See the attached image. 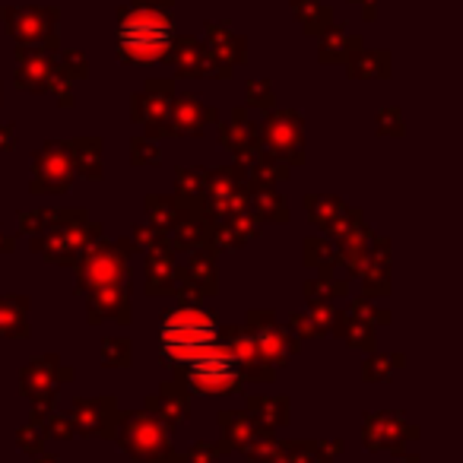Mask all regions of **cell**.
I'll list each match as a JSON object with an SVG mask.
<instances>
[{
	"mask_svg": "<svg viewBox=\"0 0 463 463\" xmlns=\"http://www.w3.org/2000/svg\"><path fill=\"white\" fill-rule=\"evenodd\" d=\"M355 48H359V42L349 39V35L343 33V29H336V33H330L327 39H324L321 61H324V64H330V61H346V54L355 52Z\"/></svg>",
	"mask_w": 463,
	"mask_h": 463,
	"instance_id": "cell-7",
	"label": "cell"
},
{
	"mask_svg": "<svg viewBox=\"0 0 463 463\" xmlns=\"http://www.w3.org/2000/svg\"><path fill=\"white\" fill-rule=\"evenodd\" d=\"M175 61H178V67L187 73V77H200L203 71H210V54H206V48L194 39L178 42V48H175Z\"/></svg>",
	"mask_w": 463,
	"mask_h": 463,
	"instance_id": "cell-4",
	"label": "cell"
},
{
	"mask_svg": "<svg viewBox=\"0 0 463 463\" xmlns=\"http://www.w3.org/2000/svg\"><path fill=\"white\" fill-rule=\"evenodd\" d=\"M349 71H353V77H387V71H391V58H387L384 52H365L353 61Z\"/></svg>",
	"mask_w": 463,
	"mask_h": 463,
	"instance_id": "cell-6",
	"label": "cell"
},
{
	"mask_svg": "<svg viewBox=\"0 0 463 463\" xmlns=\"http://www.w3.org/2000/svg\"><path fill=\"white\" fill-rule=\"evenodd\" d=\"M61 67H64L67 77H86V58L80 52H71L64 54V61H61Z\"/></svg>",
	"mask_w": 463,
	"mask_h": 463,
	"instance_id": "cell-8",
	"label": "cell"
},
{
	"mask_svg": "<svg viewBox=\"0 0 463 463\" xmlns=\"http://www.w3.org/2000/svg\"><path fill=\"white\" fill-rule=\"evenodd\" d=\"M140 7H156V10H165V7H172V0H137Z\"/></svg>",
	"mask_w": 463,
	"mask_h": 463,
	"instance_id": "cell-10",
	"label": "cell"
},
{
	"mask_svg": "<svg viewBox=\"0 0 463 463\" xmlns=\"http://www.w3.org/2000/svg\"><path fill=\"white\" fill-rule=\"evenodd\" d=\"M172 48V20L165 10L128 7L118 14V54L128 64H153Z\"/></svg>",
	"mask_w": 463,
	"mask_h": 463,
	"instance_id": "cell-1",
	"label": "cell"
},
{
	"mask_svg": "<svg viewBox=\"0 0 463 463\" xmlns=\"http://www.w3.org/2000/svg\"><path fill=\"white\" fill-rule=\"evenodd\" d=\"M54 20H58V10H4V23L10 33L33 45H54Z\"/></svg>",
	"mask_w": 463,
	"mask_h": 463,
	"instance_id": "cell-3",
	"label": "cell"
},
{
	"mask_svg": "<svg viewBox=\"0 0 463 463\" xmlns=\"http://www.w3.org/2000/svg\"><path fill=\"white\" fill-rule=\"evenodd\" d=\"M292 10L302 20L305 33H321V29L330 26V10L324 7L321 0H292Z\"/></svg>",
	"mask_w": 463,
	"mask_h": 463,
	"instance_id": "cell-5",
	"label": "cell"
},
{
	"mask_svg": "<svg viewBox=\"0 0 463 463\" xmlns=\"http://www.w3.org/2000/svg\"><path fill=\"white\" fill-rule=\"evenodd\" d=\"M162 346H165L168 359L191 365L200 355L219 346L213 317H206L203 311H175L162 324Z\"/></svg>",
	"mask_w": 463,
	"mask_h": 463,
	"instance_id": "cell-2",
	"label": "cell"
},
{
	"mask_svg": "<svg viewBox=\"0 0 463 463\" xmlns=\"http://www.w3.org/2000/svg\"><path fill=\"white\" fill-rule=\"evenodd\" d=\"M248 96H251V105H270V86L251 83L248 86Z\"/></svg>",
	"mask_w": 463,
	"mask_h": 463,
	"instance_id": "cell-9",
	"label": "cell"
}]
</instances>
